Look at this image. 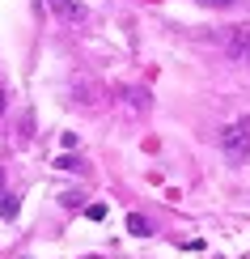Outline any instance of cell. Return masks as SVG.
I'll return each instance as SVG.
<instances>
[{"mask_svg": "<svg viewBox=\"0 0 250 259\" xmlns=\"http://www.w3.org/2000/svg\"><path fill=\"white\" fill-rule=\"evenodd\" d=\"M221 149H225V157H229L233 166L250 161V127H246V123H229V127L221 132Z\"/></svg>", "mask_w": 250, "mask_h": 259, "instance_id": "cell-1", "label": "cell"}, {"mask_svg": "<svg viewBox=\"0 0 250 259\" xmlns=\"http://www.w3.org/2000/svg\"><path fill=\"white\" fill-rule=\"evenodd\" d=\"M47 5H51V13H56L60 21H72V26L89 17V9H85L81 0H47Z\"/></svg>", "mask_w": 250, "mask_h": 259, "instance_id": "cell-2", "label": "cell"}, {"mask_svg": "<svg viewBox=\"0 0 250 259\" xmlns=\"http://www.w3.org/2000/svg\"><path fill=\"white\" fill-rule=\"evenodd\" d=\"M127 230L132 234H148V221L140 217V212H132V217H127Z\"/></svg>", "mask_w": 250, "mask_h": 259, "instance_id": "cell-3", "label": "cell"}, {"mask_svg": "<svg viewBox=\"0 0 250 259\" xmlns=\"http://www.w3.org/2000/svg\"><path fill=\"white\" fill-rule=\"evenodd\" d=\"M199 5H208V9H229L233 0H199Z\"/></svg>", "mask_w": 250, "mask_h": 259, "instance_id": "cell-4", "label": "cell"}, {"mask_svg": "<svg viewBox=\"0 0 250 259\" xmlns=\"http://www.w3.org/2000/svg\"><path fill=\"white\" fill-rule=\"evenodd\" d=\"M0 115H5V90H0Z\"/></svg>", "mask_w": 250, "mask_h": 259, "instance_id": "cell-5", "label": "cell"}]
</instances>
